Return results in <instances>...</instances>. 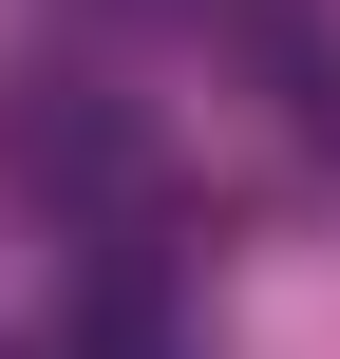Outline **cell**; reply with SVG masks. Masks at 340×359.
<instances>
[{"instance_id":"obj_1","label":"cell","mask_w":340,"mask_h":359,"mask_svg":"<svg viewBox=\"0 0 340 359\" xmlns=\"http://www.w3.org/2000/svg\"><path fill=\"white\" fill-rule=\"evenodd\" d=\"M19 189H57V208H132V189H151V133H132L95 76H38V95H19Z\"/></svg>"}]
</instances>
